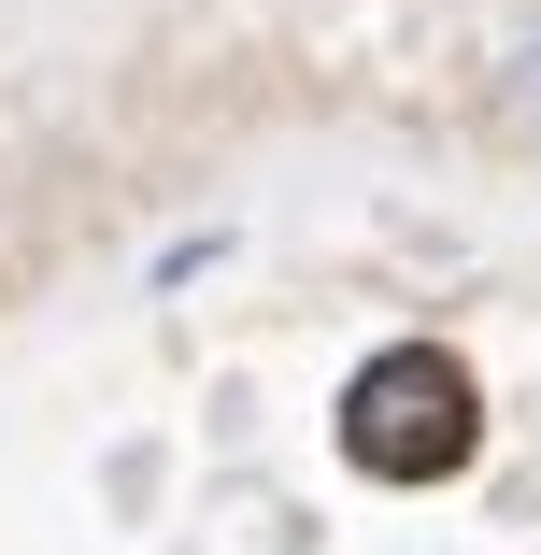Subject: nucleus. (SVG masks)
Listing matches in <instances>:
<instances>
[{
    "mask_svg": "<svg viewBox=\"0 0 541 555\" xmlns=\"http://www.w3.org/2000/svg\"><path fill=\"white\" fill-rule=\"evenodd\" d=\"M471 441H485V413H471V371L442 343H399L343 385V456L371 485H442V470H471Z\"/></svg>",
    "mask_w": 541,
    "mask_h": 555,
    "instance_id": "nucleus-1",
    "label": "nucleus"
},
{
    "mask_svg": "<svg viewBox=\"0 0 541 555\" xmlns=\"http://www.w3.org/2000/svg\"><path fill=\"white\" fill-rule=\"evenodd\" d=\"M499 72H513V115H541V29H527V43H513Z\"/></svg>",
    "mask_w": 541,
    "mask_h": 555,
    "instance_id": "nucleus-2",
    "label": "nucleus"
}]
</instances>
